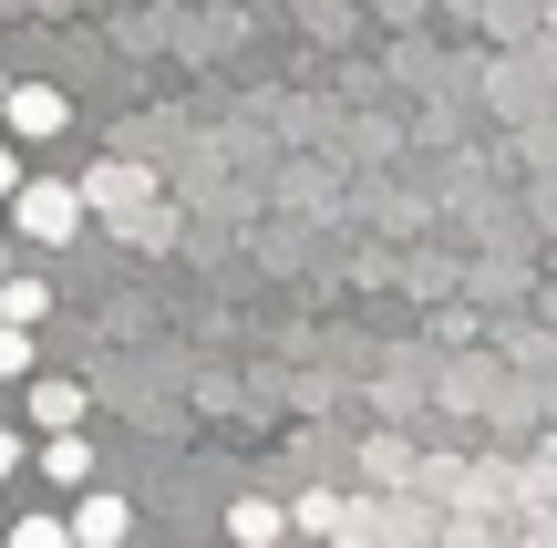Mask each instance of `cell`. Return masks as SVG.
<instances>
[{"label":"cell","instance_id":"8fae6325","mask_svg":"<svg viewBox=\"0 0 557 548\" xmlns=\"http://www.w3.org/2000/svg\"><path fill=\"white\" fill-rule=\"evenodd\" d=\"M11 186H21V166H11V145H0V197H11Z\"/></svg>","mask_w":557,"mask_h":548},{"label":"cell","instance_id":"52a82bcc","mask_svg":"<svg viewBox=\"0 0 557 548\" xmlns=\"http://www.w3.org/2000/svg\"><path fill=\"white\" fill-rule=\"evenodd\" d=\"M278 528H289V517H278L269 497H238V508H227V538H238V548H269Z\"/></svg>","mask_w":557,"mask_h":548},{"label":"cell","instance_id":"7a4b0ae2","mask_svg":"<svg viewBox=\"0 0 557 548\" xmlns=\"http://www.w3.org/2000/svg\"><path fill=\"white\" fill-rule=\"evenodd\" d=\"M0 114H11V135H21V145H52L62 124H73V103H62L52 83H11V94H0Z\"/></svg>","mask_w":557,"mask_h":548},{"label":"cell","instance_id":"ba28073f","mask_svg":"<svg viewBox=\"0 0 557 548\" xmlns=\"http://www.w3.org/2000/svg\"><path fill=\"white\" fill-rule=\"evenodd\" d=\"M0 548H83V538H73V517H11Z\"/></svg>","mask_w":557,"mask_h":548},{"label":"cell","instance_id":"5b68a950","mask_svg":"<svg viewBox=\"0 0 557 548\" xmlns=\"http://www.w3.org/2000/svg\"><path fill=\"white\" fill-rule=\"evenodd\" d=\"M41 476H52V487H94V446H83V435L62 425L52 446H41Z\"/></svg>","mask_w":557,"mask_h":548},{"label":"cell","instance_id":"8992f818","mask_svg":"<svg viewBox=\"0 0 557 548\" xmlns=\"http://www.w3.org/2000/svg\"><path fill=\"white\" fill-rule=\"evenodd\" d=\"M32 414H41V425H83V383H62V373H41V383H32Z\"/></svg>","mask_w":557,"mask_h":548},{"label":"cell","instance_id":"4fadbf2b","mask_svg":"<svg viewBox=\"0 0 557 548\" xmlns=\"http://www.w3.org/2000/svg\"><path fill=\"white\" fill-rule=\"evenodd\" d=\"M0 280H11V248H0Z\"/></svg>","mask_w":557,"mask_h":548},{"label":"cell","instance_id":"7c38bea8","mask_svg":"<svg viewBox=\"0 0 557 548\" xmlns=\"http://www.w3.org/2000/svg\"><path fill=\"white\" fill-rule=\"evenodd\" d=\"M11 466H21V446H11V435H0V476H11Z\"/></svg>","mask_w":557,"mask_h":548},{"label":"cell","instance_id":"9c48e42d","mask_svg":"<svg viewBox=\"0 0 557 548\" xmlns=\"http://www.w3.org/2000/svg\"><path fill=\"white\" fill-rule=\"evenodd\" d=\"M41 310H52V290H41V280H0V321H21V331H32Z\"/></svg>","mask_w":557,"mask_h":548},{"label":"cell","instance_id":"3957f363","mask_svg":"<svg viewBox=\"0 0 557 548\" xmlns=\"http://www.w3.org/2000/svg\"><path fill=\"white\" fill-rule=\"evenodd\" d=\"M124 528H135V508H124V497L73 487V538H83V548H124Z\"/></svg>","mask_w":557,"mask_h":548},{"label":"cell","instance_id":"5bb4252c","mask_svg":"<svg viewBox=\"0 0 557 548\" xmlns=\"http://www.w3.org/2000/svg\"><path fill=\"white\" fill-rule=\"evenodd\" d=\"M0 94H11V83H0Z\"/></svg>","mask_w":557,"mask_h":548},{"label":"cell","instance_id":"6da1fadb","mask_svg":"<svg viewBox=\"0 0 557 548\" xmlns=\"http://www.w3.org/2000/svg\"><path fill=\"white\" fill-rule=\"evenodd\" d=\"M11 218H21V239H41V248H62L83 228V186H52V176H21L11 186Z\"/></svg>","mask_w":557,"mask_h":548},{"label":"cell","instance_id":"30bf717a","mask_svg":"<svg viewBox=\"0 0 557 548\" xmlns=\"http://www.w3.org/2000/svg\"><path fill=\"white\" fill-rule=\"evenodd\" d=\"M11 373H32V331H21V321H0V383H11Z\"/></svg>","mask_w":557,"mask_h":548},{"label":"cell","instance_id":"277c9868","mask_svg":"<svg viewBox=\"0 0 557 548\" xmlns=\"http://www.w3.org/2000/svg\"><path fill=\"white\" fill-rule=\"evenodd\" d=\"M156 186H145V166H94L83 176V207H145Z\"/></svg>","mask_w":557,"mask_h":548}]
</instances>
